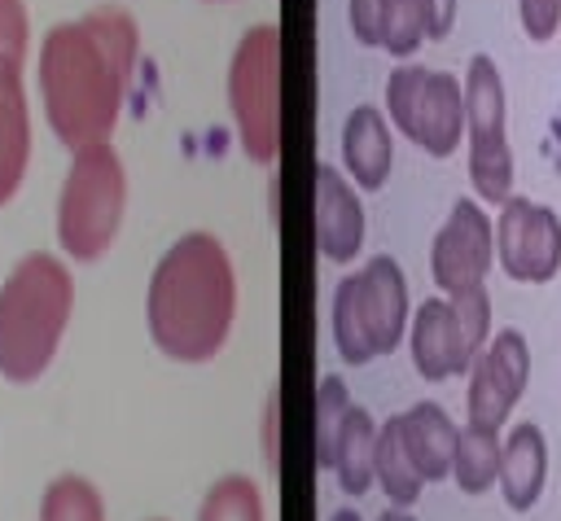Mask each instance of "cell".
<instances>
[{
    "mask_svg": "<svg viewBox=\"0 0 561 521\" xmlns=\"http://www.w3.org/2000/svg\"><path fill=\"white\" fill-rule=\"evenodd\" d=\"M329 521H359V512H355V508H337Z\"/></svg>",
    "mask_w": 561,
    "mask_h": 521,
    "instance_id": "32",
    "label": "cell"
},
{
    "mask_svg": "<svg viewBox=\"0 0 561 521\" xmlns=\"http://www.w3.org/2000/svg\"><path fill=\"white\" fill-rule=\"evenodd\" d=\"M276 429H280V394L272 390L267 403H263V460L276 468L280 460V442H276Z\"/></svg>",
    "mask_w": 561,
    "mask_h": 521,
    "instance_id": "30",
    "label": "cell"
},
{
    "mask_svg": "<svg viewBox=\"0 0 561 521\" xmlns=\"http://www.w3.org/2000/svg\"><path fill=\"white\" fill-rule=\"evenodd\" d=\"M346 407H351L346 381L320 377V385H316V464L320 468H333V447H337V429L346 420Z\"/></svg>",
    "mask_w": 561,
    "mask_h": 521,
    "instance_id": "23",
    "label": "cell"
},
{
    "mask_svg": "<svg viewBox=\"0 0 561 521\" xmlns=\"http://www.w3.org/2000/svg\"><path fill=\"white\" fill-rule=\"evenodd\" d=\"M377 521H416V517H412L408 508H394V503H390V508H386V512H381Z\"/></svg>",
    "mask_w": 561,
    "mask_h": 521,
    "instance_id": "31",
    "label": "cell"
},
{
    "mask_svg": "<svg viewBox=\"0 0 561 521\" xmlns=\"http://www.w3.org/2000/svg\"><path fill=\"white\" fill-rule=\"evenodd\" d=\"M39 521H105L101 490L79 473L53 477L39 499Z\"/></svg>",
    "mask_w": 561,
    "mask_h": 521,
    "instance_id": "21",
    "label": "cell"
},
{
    "mask_svg": "<svg viewBox=\"0 0 561 521\" xmlns=\"http://www.w3.org/2000/svg\"><path fill=\"white\" fill-rule=\"evenodd\" d=\"M425 44V13L421 0H381V44L390 57L408 61Z\"/></svg>",
    "mask_w": 561,
    "mask_h": 521,
    "instance_id": "24",
    "label": "cell"
},
{
    "mask_svg": "<svg viewBox=\"0 0 561 521\" xmlns=\"http://www.w3.org/2000/svg\"><path fill=\"white\" fill-rule=\"evenodd\" d=\"M408 355H412V368L425 381H447V377H465L469 372L473 359L465 355V341H460V328H456L447 293L443 298H425L412 311V320H408Z\"/></svg>",
    "mask_w": 561,
    "mask_h": 521,
    "instance_id": "13",
    "label": "cell"
},
{
    "mask_svg": "<svg viewBox=\"0 0 561 521\" xmlns=\"http://www.w3.org/2000/svg\"><path fill=\"white\" fill-rule=\"evenodd\" d=\"M237 320L232 254L215 232L175 236L149 271L145 328L149 341L175 363H210Z\"/></svg>",
    "mask_w": 561,
    "mask_h": 521,
    "instance_id": "2",
    "label": "cell"
},
{
    "mask_svg": "<svg viewBox=\"0 0 561 521\" xmlns=\"http://www.w3.org/2000/svg\"><path fill=\"white\" fill-rule=\"evenodd\" d=\"M386 118L430 158H451L465 144V88L447 70L403 61L386 74Z\"/></svg>",
    "mask_w": 561,
    "mask_h": 521,
    "instance_id": "7",
    "label": "cell"
},
{
    "mask_svg": "<svg viewBox=\"0 0 561 521\" xmlns=\"http://www.w3.org/2000/svg\"><path fill=\"white\" fill-rule=\"evenodd\" d=\"M421 13H425V39H447L456 26L460 0H421Z\"/></svg>",
    "mask_w": 561,
    "mask_h": 521,
    "instance_id": "29",
    "label": "cell"
},
{
    "mask_svg": "<svg viewBox=\"0 0 561 521\" xmlns=\"http://www.w3.org/2000/svg\"><path fill=\"white\" fill-rule=\"evenodd\" d=\"M412 320L408 276L390 254H373L359 271L342 276L329 306V328L342 363L364 368L377 355H390Z\"/></svg>",
    "mask_w": 561,
    "mask_h": 521,
    "instance_id": "4",
    "label": "cell"
},
{
    "mask_svg": "<svg viewBox=\"0 0 561 521\" xmlns=\"http://www.w3.org/2000/svg\"><path fill=\"white\" fill-rule=\"evenodd\" d=\"M373 473H377V486L386 490V499L394 508H412L421 499V490H425V477L416 473V464H412V455L403 447L399 416H386L377 425V464H373Z\"/></svg>",
    "mask_w": 561,
    "mask_h": 521,
    "instance_id": "20",
    "label": "cell"
},
{
    "mask_svg": "<svg viewBox=\"0 0 561 521\" xmlns=\"http://www.w3.org/2000/svg\"><path fill=\"white\" fill-rule=\"evenodd\" d=\"M495 263V219L482 210L478 197H456L443 228L430 241V276L443 293H460L486 285Z\"/></svg>",
    "mask_w": 561,
    "mask_h": 521,
    "instance_id": "10",
    "label": "cell"
},
{
    "mask_svg": "<svg viewBox=\"0 0 561 521\" xmlns=\"http://www.w3.org/2000/svg\"><path fill=\"white\" fill-rule=\"evenodd\" d=\"M526 385H530V346H526L522 328L491 333L486 346L478 350V359L469 363V390H465L469 420L500 429L513 416Z\"/></svg>",
    "mask_w": 561,
    "mask_h": 521,
    "instance_id": "11",
    "label": "cell"
},
{
    "mask_svg": "<svg viewBox=\"0 0 561 521\" xmlns=\"http://www.w3.org/2000/svg\"><path fill=\"white\" fill-rule=\"evenodd\" d=\"M495 258L517 285H548L561 271V219L552 206L530 197L500 201L495 215Z\"/></svg>",
    "mask_w": 561,
    "mask_h": 521,
    "instance_id": "9",
    "label": "cell"
},
{
    "mask_svg": "<svg viewBox=\"0 0 561 521\" xmlns=\"http://www.w3.org/2000/svg\"><path fill=\"white\" fill-rule=\"evenodd\" d=\"M548 482V438L535 420H517L500 447V495L513 512H530Z\"/></svg>",
    "mask_w": 561,
    "mask_h": 521,
    "instance_id": "16",
    "label": "cell"
},
{
    "mask_svg": "<svg viewBox=\"0 0 561 521\" xmlns=\"http://www.w3.org/2000/svg\"><path fill=\"white\" fill-rule=\"evenodd\" d=\"M75 315V276L48 254H22L0 285V377L9 385L39 381L70 328Z\"/></svg>",
    "mask_w": 561,
    "mask_h": 521,
    "instance_id": "3",
    "label": "cell"
},
{
    "mask_svg": "<svg viewBox=\"0 0 561 521\" xmlns=\"http://www.w3.org/2000/svg\"><path fill=\"white\" fill-rule=\"evenodd\" d=\"M451 302V315H456V328H460V341H465V355L478 359V350L486 346L491 337V293L486 285H473V289H460V293H447Z\"/></svg>",
    "mask_w": 561,
    "mask_h": 521,
    "instance_id": "25",
    "label": "cell"
},
{
    "mask_svg": "<svg viewBox=\"0 0 561 521\" xmlns=\"http://www.w3.org/2000/svg\"><path fill=\"white\" fill-rule=\"evenodd\" d=\"M26 61L0 57V206H9L31 166V101L22 83Z\"/></svg>",
    "mask_w": 561,
    "mask_h": 521,
    "instance_id": "14",
    "label": "cell"
},
{
    "mask_svg": "<svg viewBox=\"0 0 561 521\" xmlns=\"http://www.w3.org/2000/svg\"><path fill=\"white\" fill-rule=\"evenodd\" d=\"M399 433H403V447L416 464V473L425 482H443L451 477V455H456V438H460V425L447 416L443 403H412L403 416H399Z\"/></svg>",
    "mask_w": 561,
    "mask_h": 521,
    "instance_id": "17",
    "label": "cell"
},
{
    "mask_svg": "<svg viewBox=\"0 0 561 521\" xmlns=\"http://www.w3.org/2000/svg\"><path fill=\"white\" fill-rule=\"evenodd\" d=\"M228 114L241 140V153L254 166L280 158V26H250L228 61Z\"/></svg>",
    "mask_w": 561,
    "mask_h": 521,
    "instance_id": "6",
    "label": "cell"
},
{
    "mask_svg": "<svg viewBox=\"0 0 561 521\" xmlns=\"http://www.w3.org/2000/svg\"><path fill=\"white\" fill-rule=\"evenodd\" d=\"M342 166L359 193H377L394 166L390 118L377 105H355L342 123Z\"/></svg>",
    "mask_w": 561,
    "mask_h": 521,
    "instance_id": "15",
    "label": "cell"
},
{
    "mask_svg": "<svg viewBox=\"0 0 561 521\" xmlns=\"http://www.w3.org/2000/svg\"><path fill=\"white\" fill-rule=\"evenodd\" d=\"M465 144H469V184L482 206H500L513 193V149H508V96L504 74L486 53H473L465 66Z\"/></svg>",
    "mask_w": 561,
    "mask_h": 521,
    "instance_id": "8",
    "label": "cell"
},
{
    "mask_svg": "<svg viewBox=\"0 0 561 521\" xmlns=\"http://www.w3.org/2000/svg\"><path fill=\"white\" fill-rule=\"evenodd\" d=\"M500 447H504L500 429L465 420L456 438V455H451V477L465 495H486L500 482Z\"/></svg>",
    "mask_w": 561,
    "mask_h": 521,
    "instance_id": "19",
    "label": "cell"
},
{
    "mask_svg": "<svg viewBox=\"0 0 561 521\" xmlns=\"http://www.w3.org/2000/svg\"><path fill=\"white\" fill-rule=\"evenodd\" d=\"M346 22L364 48L381 44V0H346Z\"/></svg>",
    "mask_w": 561,
    "mask_h": 521,
    "instance_id": "28",
    "label": "cell"
},
{
    "mask_svg": "<svg viewBox=\"0 0 561 521\" xmlns=\"http://www.w3.org/2000/svg\"><path fill=\"white\" fill-rule=\"evenodd\" d=\"M197 521H263V495L254 477L245 473H224L197 508Z\"/></svg>",
    "mask_w": 561,
    "mask_h": 521,
    "instance_id": "22",
    "label": "cell"
},
{
    "mask_svg": "<svg viewBox=\"0 0 561 521\" xmlns=\"http://www.w3.org/2000/svg\"><path fill=\"white\" fill-rule=\"evenodd\" d=\"M140 57V26L127 9L101 4L75 22H57L39 39L35 83L53 136L75 153L110 140Z\"/></svg>",
    "mask_w": 561,
    "mask_h": 521,
    "instance_id": "1",
    "label": "cell"
},
{
    "mask_svg": "<svg viewBox=\"0 0 561 521\" xmlns=\"http://www.w3.org/2000/svg\"><path fill=\"white\" fill-rule=\"evenodd\" d=\"M517 22L530 44H548L561 31V0H517Z\"/></svg>",
    "mask_w": 561,
    "mask_h": 521,
    "instance_id": "27",
    "label": "cell"
},
{
    "mask_svg": "<svg viewBox=\"0 0 561 521\" xmlns=\"http://www.w3.org/2000/svg\"><path fill=\"white\" fill-rule=\"evenodd\" d=\"M373 464H377V420L351 403L337 429V447H333V477L346 495H364L377 482Z\"/></svg>",
    "mask_w": 561,
    "mask_h": 521,
    "instance_id": "18",
    "label": "cell"
},
{
    "mask_svg": "<svg viewBox=\"0 0 561 521\" xmlns=\"http://www.w3.org/2000/svg\"><path fill=\"white\" fill-rule=\"evenodd\" d=\"M127 215V171L110 140L70 153L57 193V245L75 263H96L114 245Z\"/></svg>",
    "mask_w": 561,
    "mask_h": 521,
    "instance_id": "5",
    "label": "cell"
},
{
    "mask_svg": "<svg viewBox=\"0 0 561 521\" xmlns=\"http://www.w3.org/2000/svg\"><path fill=\"white\" fill-rule=\"evenodd\" d=\"M364 201L359 188L329 162L316 166L311 175V232L316 250L329 263H355L364 250Z\"/></svg>",
    "mask_w": 561,
    "mask_h": 521,
    "instance_id": "12",
    "label": "cell"
},
{
    "mask_svg": "<svg viewBox=\"0 0 561 521\" xmlns=\"http://www.w3.org/2000/svg\"><path fill=\"white\" fill-rule=\"evenodd\" d=\"M31 48V13L26 0H0V57L26 61Z\"/></svg>",
    "mask_w": 561,
    "mask_h": 521,
    "instance_id": "26",
    "label": "cell"
}]
</instances>
